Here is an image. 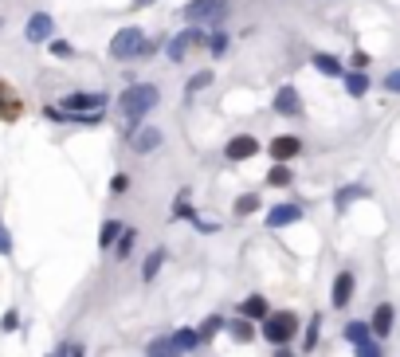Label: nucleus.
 <instances>
[{"mask_svg": "<svg viewBox=\"0 0 400 357\" xmlns=\"http://www.w3.org/2000/svg\"><path fill=\"white\" fill-rule=\"evenodd\" d=\"M353 200H369V185H345V188L333 193V208H338V212H345Z\"/></svg>", "mask_w": 400, "mask_h": 357, "instance_id": "obj_18", "label": "nucleus"}, {"mask_svg": "<svg viewBox=\"0 0 400 357\" xmlns=\"http://www.w3.org/2000/svg\"><path fill=\"white\" fill-rule=\"evenodd\" d=\"M267 153H271V162H298L302 157V137H295V134H279V137H271V145H267Z\"/></svg>", "mask_w": 400, "mask_h": 357, "instance_id": "obj_9", "label": "nucleus"}, {"mask_svg": "<svg viewBox=\"0 0 400 357\" xmlns=\"http://www.w3.org/2000/svg\"><path fill=\"white\" fill-rule=\"evenodd\" d=\"M188 51H193V43H188L185 28H181L177 35H169V40H165V55H169V63H185Z\"/></svg>", "mask_w": 400, "mask_h": 357, "instance_id": "obj_19", "label": "nucleus"}, {"mask_svg": "<svg viewBox=\"0 0 400 357\" xmlns=\"http://www.w3.org/2000/svg\"><path fill=\"white\" fill-rule=\"evenodd\" d=\"M318 334H322V318L318 314H310V322H307V334H302V349H318Z\"/></svg>", "mask_w": 400, "mask_h": 357, "instance_id": "obj_32", "label": "nucleus"}, {"mask_svg": "<svg viewBox=\"0 0 400 357\" xmlns=\"http://www.w3.org/2000/svg\"><path fill=\"white\" fill-rule=\"evenodd\" d=\"M134 244H137V232H134V228H126V232L118 236V244H114V255H118V264H122V259H130Z\"/></svg>", "mask_w": 400, "mask_h": 357, "instance_id": "obj_31", "label": "nucleus"}, {"mask_svg": "<svg viewBox=\"0 0 400 357\" xmlns=\"http://www.w3.org/2000/svg\"><path fill=\"white\" fill-rule=\"evenodd\" d=\"M181 20L185 24H200V28H220L228 20V4L224 0H188L185 8H181Z\"/></svg>", "mask_w": 400, "mask_h": 357, "instance_id": "obj_3", "label": "nucleus"}, {"mask_svg": "<svg viewBox=\"0 0 400 357\" xmlns=\"http://www.w3.org/2000/svg\"><path fill=\"white\" fill-rule=\"evenodd\" d=\"M220 330H228V318H224V314H208L205 322L196 326V334H200V346H208V341H212Z\"/></svg>", "mask_w": 400, "mask_h": 357, "instance_id": "obj_23", "label": "nucleus"}, {"mask_svg": "<svg viewBox=\"0 0 400 357\" xmlns=\"http://www.w3.org/2000/svg\"><path fill=\"white\" fill-rule=\"evenodd\" d=\"M106 51H110V60H118V63H142V60H154L157 51H161V40L145 35L142 28H118Z\"/></svg>", "mask_w": 400, "mask_h": 357, "instance_id": "obj_1", "label": "nucleus"}, {"mask_svg": "<svg viewBox=\"0 0 400 357\" xmlns=\"http://www.w3.org/2000/svg\"><path fill=\"white\" fill-rule=\"evenodd\" d=\"M205 47H208V55H212V60H220L224 51H228V32H224V28H212Z\"/></svg>", "mask_w": 400, "mask_h": 357, "instance_id": "obj_29", "label": "nucleus"}, {"mask_svg": "<svg viewBox=\"0 0 400 357\" xmlns=\"http://www.w3.org/2000/svg\"><path fill=\"white\" fill-rule=\"evenodd\" d=\"M310 67L326 79H345V71H349L338 55H330V51H314V55H310Z\"/></svg>", "mask_w": 400, "mask_h": 357, "instance_id": "obj_13", "label": "nucleus"}, {"mask_svg": "<svg viewBox=\"0 0 400 357\" xmlns=\"http://www.w3.org/2000/svg\"><path fill=\"white\" fill-rule=\"evenodd\" d=\"M353 357H384V349H381V341L377 338H365V341L353 346Z\"/></svg>", "mask_w": 400, "mask_h": 357, "instance_id": "obj_34", "label": "nucleus"}, {"mask_svg": "<svg viewBox=\"0 0 400 357\" xmlns=\"http://www.w3.org/2000/svg\"><path fill=\"white\" fill-rule=\"evenodd\" d=\"M369 326H373V338H377V341L389 338L392 326H396V306H392V302H377V310H373V318H369Z\"/></svg>", "mask_w": 400, "mask_h": 357, "instance_id": "obj_12", "label": "nucleus"}, {"mask_svg": "<svg viewBox=\"0 0 400 357\" xmlns=\"http://www.w3.org/2000/svg\"><path fill=\"white\" fill-rule=\"evenodd\" d=\"M47 47H52V55H55V60H71V55H75V47H71L67 40H52Z\"/></svg>", "mask_w": 400, "mask_h": 357, "instance_id": "obj_37", "label": "nucleus"}, {"mask_svg": "<svg viewBox=\"0 0 400 357\" xmlns=\"http://www.w3.org/2000/svg\"><path fill=\"white\" fill-rule=\"evenodd\" d=\"M349 71H369V51H353V60H349Z\"/></svg>", "mask_w": 400, "mask_h": 357, "instance_id": "obj_40", "label": "nucleus"}, {"mask_svg": "<svg viewBox=\"0 0 400 357\" xmlns=\"http://www.w3.org/2000/svg\"><path fill=\"white\" fill-rule=\"evenodd\" d=\"M161 264H165V247H154V251L145 255V264H142V283H154L157 271H161Z\"/></svg>", "mask_w": 400, "mask_h": 357, "instance_id": "obj_26", "label": "nucleus"}, {"mask_svg": "<svg viewBox=\"0 0 400 357\" xmlns=\"http://www.w3.org/2000/svg\"><path fill=\"white\" fill-rule=\"evenodd\" d=\"M0 330H4V334H16V330H20V310H4V318H0Z\"/></svg>", "mask_w": 400, "mask_h": 357, "instance_id": "obj_38", "label": "nucleus"}, {"mask_svg": "<svg viewBox=\"0 0 400 357\" xmlns=\"http://www.w3.org/2000/svg\"><path fill=\"white\" fill-rule=\"evenodd\" d=\"M63 110L71 114H106V106H110V98H106L103 91H71L59 98Z\"/></svg>", "mask_w": 400, "mask_h": 357, "instance_id": "obj_5", "label": "nucleus"}, {"mask_svg": "<svg viewBox=\"0 0 400 357\" xmlns=\"http://www.w3.org/2000/svg\"><path fill=\"white\" fill-rule=\"evenodd\" d=\"M275 357H290V349L287 346H275Z\"/></svg>", "mask_w": 400, "mask_h": 357, "instance_id": "obj_44", "label": "nucleus"}, {"mask_svg": "<svg viewBox=\"0 0 400 357\" xmlns=\"http://www.w3.org/2000/svg\"><path fill=\"white\" fill-rule=\"evenodd\" d=\"M149 4H154V0H134V4H130V8H149Z\"/></svg>", "mask_w": 400, "mask_h": 357, "instance_id": "obj_43", "label": "nucleus"}, {"mask_svg": "<svg viewBox=\"0 0 400 357\" xmlns=\"http://www.w3.org/2000/svg\"><path fill=\"white\" fill-rule=\"evenodd\" d=\"M267 314H271V302H267L263 295H247L244 302H239V318H247V322H263Z\"/></svg>", "mask_w": 400, "mask_h": 357, "instance_id": "obj_16", "label": "nucleus"}, {"mask_svg": "<svg viewBox=\"0 0 400 357\" xmlns=\"http://www.w3.org/2000/svg\"><path fill=\"white\" fill-rule=\"evenodd\" d=\"M196 208H193V196H188V188H181L177 200H173V220H193Z\"/></svg>", "mask_w": 400, "mask_h": 357, "instance_id": "obj_27", "label": "nucleus"}, {"mask_svg": "<svg viewBox=\"0 0 400 357\" xmlns=\"http://www.w3.org/2000/svg\"><path fill=\"white\" fill-rule=\"evenodd\" d=\"M24 40L28 43H52L55 40V16L52 12H32L24 28Z\"/></svg>", "mask_w": 400, "mask_h": 357, "instance_id": "obj_8", "label": "nucleus"}, {"mask_svg": "<svg viewBox=\"0 0 400 357\" xmlns=\"http://www.w3.org/2000/svg\"><path fill=\"white\" fill-rule=\"evenodd\" d=\"M47 357H86V349L79 346V341H63V346L55 349V353H47Z\"/></svg>", "mask_w": 400, "mask_h": 357, "instance_id": "obj_35", "label": "nucleus"}, {"mask_svg": "<svg viewBox=\"0 0 400 357\" xmlns=\"http://www.w3.org/2000/svg\"><path fill=\"white\" fill-rule=\"evenodd\" d=\"M259 153V142L251 134H236V137H228V145H224V157L228 162H251Z\"/></svg>", "mask_w": 400, "mask_h": 357, "instance_id": "obj_11", "label": "nucleus"}, {"mask_svg": "<svg viewBox=\"0 0 400 357\" xmlns=\"http://www.w3.org/2000/svg\"><path fill=\"white\" fill-rule=\"evenodd\" d=\"M256 208H259V196H256V193H247V196H239V200L232 204V212H236L239 220H244V216H251V212H256Z\"/></svg>", "mask_w": 400, "mask_h": 357, "instance_id": "obj_33", "label": "nucleus"}, {"mask_svg": "<svg viewBox=\"0 0 400 357\" xmlns=\"http://www.w3.org/2000/svg\"><path fill=\"white\" fill-rule=\"evenodd\" d=\"M145 357H181V349L173 346V338H154L145 346Z\"/></svg>", "mask_w": 400, "mask_h": 357, "instance_id": "obj_28", "label": "nucleus"}, {"mask_svg": "<svg viewBox=\"0 0 400 357\" xmlns=\"http://www.w3.org/2000/svg\"><path fill=\"white\" fill-rule=\"evenodd\" d=\"M173 346L181 349V357H185V353H196V349H200V334H196L193 326H181V330L173 334Z\"/></svg>", "mask_w": 400, "mask_h": 357, "instance_id": "obj_22", "label": "nucleus"}, {"mask_svg": "<svg viewBox=\"0 0 400 357\" xmlns=\"http://www.w3.org/2000/svg\"><path fill=\"white\" fill-rule=\"evenodd\" d=\"M341 334H345V341H349V346H358V341L373 338V326H369V318H365V322H349Z\"/></svg>", "mask_w": 400, "mask_h": 357, "instance_id": "obj_30", "label": "nucleus"}, {"mask_svg": "<svg viewBox=\"0 0 400 357\" xmlns=\"http://www.w3.org/2000/svg\"><path fill=\"white\" fill-rule=\"evenodd\" d=\"M0 28H4V20H0Z\"/></svg>", "mask_w": 400, "mask_h": 357, "instance_id": "obj_45", "label": "nucleus"}, {"mask_svg": "<svg viewBox=\"0 0 400 357\" xmlns=\"http://www.w3.org/2000/svg\"><path fill=\"white\" fill-rule=\"evenodd\" d=\"M126 142L134 153H154L165 142V134L157 126H126Z\"/></svg>", "mask_w": 400, "mask_h": 357, "instance_id": "obj_7", "label": "nucleus"}, {"mask_svg": "<svg viewBox=\"0 0 400 357\" xmlns=\"http://www.w3.org/2000/svg\"><path fill=\"white\" fill-rule=\"evenodd\" d=\"M353 287H358L353 271H338V275H333V287H330V302H333V310H345V306L353 302Z\"/></svg>", "mask_w": 400, "mask_h": 357, "instance_id": "obj_10", "label": "nucleus"}, {"mask_svg": "<svg viewBox=\"0 0 400 357\" xmlns=\"http://www.w3.org/2000/svg\"><path fill=\"white\" fill-rule=\"evenodd\" d=\"M267 185H271V188H290V185H295V169H290L287 162H275L271 173H267Z\"/></svg>", "mask_w": 400, "mask_h": 357, "instance_id": "obj_24", "label": "nucleus"}, {"mask_svg": "<svg viewBox=\"0 0 400 357\" xmlns=\"http://www.w3.org/2000/svg\"><path fill=\"white\" fill-rule=\"evenodd\" d=\"M161 91L157 83H130L118 94V114L126 118V126H142V118H149V110H157Z\"/></svg>", "mask_w": 400, "mask_h": 357, "instance_id": "obj_2", "label": "nucleus"}, {"mask_svg": "<svg viewBox=\"0 0 400 357\" xmlns=\"http://www.w3.org/2000/svg\"><path fill=\"white\" fill-rule=\"evenodd\" d=\"M126 188H130V177H126V173H114V177H110V196H122Z\"/></svg>", "mask_w": 400, "mask_h": 357, "instance_id": "obj_39", "label": "nucleus"}, {"mask_svg": "<svg viewBox=\"0 0 400 357\" xmlns=\"http://www.w3.org/2000/svg\"><path fill=\"white\" fill-rule=\"evenodd\" d=\"M228 334H232V341H236V346H247V341L256 338V322H247V318H232Z\"/></svg>", "mask_w": 400, "mask_h": 357, "instance_id": "obj_25", "label": "nucleus"}, {"mask_svg": "<svg viewBox=\"0 0 400 357\" xmlns=\"http://www.w3.org/2000/svg\"><path fill=\"white\" fill-rule=\"evenodd\" d=\"M259 334H263L267 346H290V341L298 338V314H290V310H275V314L263 318Z\"/></svg>", "mask_w": 400, "mask_h": 357, "instance_id": "obj_4", "label": "nucleus"}, {"mask_svg": "<svg viewBox=\"0 0 400 357\" xmlns=\"http://www.w3.org/2000/svg\"><path fill=\"white\" fill-rule=\"evenodd\" d=\"M271 110L279 114V118H302V94H298V86L282 83L271 98Z\"/></svg>", "mask_w": 400, "mask_h": 357, "instance_id": "obj_6", "label": "nucleus"}, {"mask_svg": "<svg viewBox=\"0 0 400 357\" xmlns=\"http://www.w3.org/2000/svg\"><path fill=\"white\" fill-rule=\"evenodd\" d=\"M12 251H16V244H12V232L0 224V255H12Z\"/></svg>", "mask_w": 400, "mask_h": 357, "instance_id": "obj_41", "label": "nucleus"}, {"mask_svg": "<svg viewBox=\"0 0 400 357\" xmlns=\"http://www.w3.org/2000/svg\"><path fill=\"white\" fill-rule=\"evenodd\" d=\"M122 232H126V224H122V220H114V216H110V220H103V228H98V247H103V251H110V247L118 244Z\"/></svg>", "mask_w": 400, "mask_h": 357, "instance_id": "obj_21", "label": "nucleus"}, {"mask_svg": "<svg viewBox=\"0 0 400 357\" xmlns=\"http://www.w3.org/2000/svg\"><path fill=\"white\" fill-rule=\"evenodd\" d=\"M345 94L349 98H365L369 94V86H373V79H369V71H345Z\"/></svg>", "mask_w": 400, "mask_h": 357, "instance_id": "obj_17", "label": "nucleus"}, {"mask_svg": "<svg viewBox=\"0 0 400 357\" xmlns=\"http://www.w3.org/2000/svg\"><path fill=\"white\" fill-rule=\"evenodd\" d=\"M20 114H24V102H20V94L12 91L8 83H0V122H16Z\"/></svg>", "mask_w": 400, "mask_h": 357, "instance_id": "obj_15", "label": "nucleus"}, {"mask_svg": "<svg viewBox=\"0 0 400 357\" xmlns=\"http://www.w3.org/2000/svg\"><path fill=\"white\" fill-rule=\"evenodd\" d=\"M212 83H216V71H212V67H205V71H196V75H188V83H185V98H196V94L208 91Z\"/></svg>", "mask_w": 400, "mask_h": 357, "instance_id": "obj_20", "label": "nucleus"}, {"mask_svg": "<svg viewBox=\"0 0 400 357\" xmlns=\"http://www.w3.org/2000/svg\"><path fill=\"white\" fill-rule=\"evenodd\" d=\"M188 224H193V228L200 232V236H212V232H220V224H216V220H208V216H193Z\"/></svg>", "mask_w": 400, "mask_h": 357, "instance_id": "obj_36", "label": "nucleus"}, {"mask_svg": "<svg viewBox=\"0 0 400 357\" xmlns=\"http://www.w3.org/2000/svg\"><path fill=\"white\" fill-rule=\"evenodd\" d=\"M384 91L400 94V71H389V75H384Z\"/></svg>", "mask_w": 400, "mask_h": 357, "instance_id": "obj_42", "label": "nucleus"}, {"mask_svg": "<svg viewBox=\"0 0 400 357\" xmlns=\"http://www.w3.org/2000/svg\"><path fill=\"white\" fill-rule=\"evenodd\" d=\"M302 220V204H275L267 212V228H290Z\"/></svg>", "mask_w": 400, "mask_h": 357, "instance_id": "obj_14", "label": "nucleus"}]
</instances>
